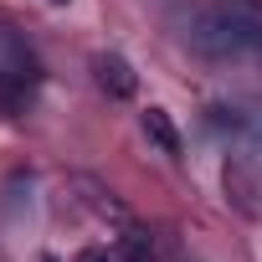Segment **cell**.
I'll return each instance as SVG.
<instances>
[{
  "instance_id": "4",
  "label": "cell",
  "mask_w": 262,
  "mask_h": 262,
  "mask_svg": "<svg viewBox=\"0 0 262 262\" xmlns=\"http://www.w3.org/2000/svg\"><path fill=\"white\" fill-rule=\"evenodd\" d=\"M118 252H123V262H155V242H149L144 231H128V236L118 242Z\"/></svg>"
},
{
  "instance_id": "3",
  "label": "cell",
  "mask_w": 262,
  "mask_h": 262,
  "mask_svg": "<svg viewBox=\"0 0 262 262\" xmlns=\"http://www.w3.org/2000/svg\"><path fill=\"white\" fill-rule=\"evenodd\" d=\"M144 134H149L165 155H180V134H175V123H170L165 108H144Z\"/></svg>"
},
{
  "instance_id": "5",
  "label": "cell",
  "mask_w": 262,
  "mask_h": 262,
  "mask_svg": "<svg viewBox=\"0 0 262 262\" xmlns=\"http://www.w3.org/2000/svg\"><path fill=\"white\" fill-rule=\"evenodd\" d=\"M77 262H123V252H118V247H113V252H108V247H82Z\"/></svg>"
},
{
  "instance_id": "6",
  "label": "cell",
  "mask_w": 262,
  "mask_h": 262,
  "mask_svg": "<svg viewBox=\"0 0 262 262\" xmlns=\"http://www.w3.org/2000/svg\"><path fill=\"white\" fill-rule=\"evenodd\" d=\"M47 6H67V0H47Z\"/></svg>"
},
{
  "instance_id": "2",
  "label": "cell",
  "mask_w": 262,
  "mask_h": 262,
  "mask_svg": "<svg viewBox=\"0 0 262 262\" xmlns=\"http://www.w3.org/2000/svg\"><path fill=\"white\" fill-rule=\"evenodd\" d=\"M98 82L113 93V98H134V88H139V77H134V67H128L123 57H98Z\"/></svg>"
},
{
  "instance_id": "1",
  "label": "cell",
  "mask_w": 262,
  "mask_h": 262,
  "mask_svg": "<svg viewBox=\"0 0 262 262\" xmlns=\"http://www.w3.org/2000/svg\"><path fill=\"white\" fill-rule=\"evenodd\" d=\"M190 47L211 62L262 57V0H221L190 21Z\"/></svg>"
}]
</instances>
